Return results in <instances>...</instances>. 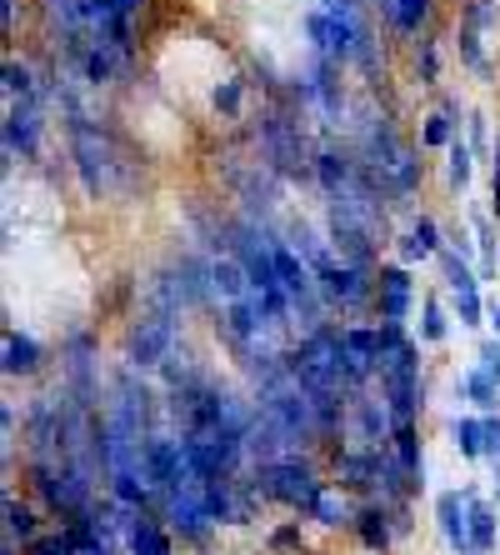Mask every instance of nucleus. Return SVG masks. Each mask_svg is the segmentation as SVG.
Returning a JSON list of instances; mask_svg holds the SVG:
<instances>
[{"label":"nucleus","mask_w":500,"mask_h":555,"mask_svg":"<svg viewBox=\"0 0 500 555\" xmlns=\"http://www.w3.org/2000/svg\"><path fill=\"white\" fill-rule=\"evenodd\" d=\"M126 555H176V530L161 520V511H145V516L136 520Z\"/></svg>","instance_id":"a211bd4d"},{"label":"nucleus","mask_w":500,"mask_h":555,"mask_svg":"<svg viewBox=\"0 0 500 555\" xmlns=\"http://www.w3.org/2000/svg\"><path fill=\"white\" fill-rule=\"evenodd\" d=\"M356 511H360V495H350L346 486H325L321 491V501L310 505V516L306 520H316V526L321 530H350L356 526Z\"/></svg>","instance_id":"4468645a"},{"label":"nucleus","mask_w":500,"mask_h":555,"mask_svg":"<svg viewBox=\"0 0 500 555\" xmlns=\"http://www.w3.org/2000/svg\"><path fill=\"white\" fill-rule=\"evenodd\" d=\"M486 321H490V331H496V340H500V300H490L486 306Z\"/></svg>","instance_id":"2f4dec72"},{"label":"nucleus","mask_w":500,"mask_h":555,"mask_svg":"<svg viewBox=\"0 0 500 555\" xmlns=\"http://www.w3.org/2000/svg\"><path fill=\"white\" fill-rule=\"evenodd\" d=\"M421 346H446V336H450V310H446V300H440V291H425L421 296Z\"/></svg>","instance_id":"5701e85b"},{"label":"nucleus","mask_w":500,"mask_h":555,"mask_svg":"<svg viewBox=\"0 0 500 555\" xmlns=\"http://www.w3.org/2000/svg\"><path fill=\"white\" fill-rule=\"evenodd\" d=\"M0 555H15V541H5V551H0Z\"/></svg>","instance_id":"72a5a7b5"},{"label":"nucleus","mask_w":500,"mask_h":555,"mask_svg":"<svg viewBox=\"0 0 500 555\" xmlns=\"http://www.w3.org/2000/svg\"><path fill=\"white\" fill-rule=\"evenodd\" d=\"M436 526L440 541L450 545V555H480L471 541V505H465V486L461 491H440L436 495Z\"/></svg>","instance_id":"1a4fd4ad"},{"label":"nucleus","mask_w":500,"mask_h":555,"mask_svg":"<svg viewBox=\"0 0 500 555\" xmlns=\"http://www.w3.org/2000/svg\"><path fill=\"white\" fill-rule=\"evenodd\" d=\"M490 491H496V505H500V465H490Z\"/></svg>","instance_id":"473e14b6"},{"label":"nucleus","mask_w":500,"mask_h":555,"mask_svg":"<svg viewBox=\"0 0 500 555\" xmlns=\"http://www.w3.org/2000/svg\"><path fill=\"white\" fill-rule=\"evenodd\" d=\"M486 461L500 465V411L486 415Z\"/></svg>","instance_id":"c756f323"},{"label":"nucleus","mask_w":500,"mask_h":555,"mask_svg":"<svg viewBox=\"0 0 500 555\" xmlns=\"http://www.w3.org/2000/svg\"><path fill=\"white\" fill-rule=\"evenodd\" d=\"M0 371H5V380H30V375H40V365H46V346H40L36 336H26V331H5V340H0Z\"/></svg>","instance_id":"f8f14e48"},{"label":"nucleus","mask_w":500,"mask_h":555,"mask_svg":"<svg viewBox=\"0 0 500 555\" xmlns=\"http://www.w3.org/2000/svg\"><path fill=\"white\" fill-rule=\"evenodd\" d=\"M390 451H396V461L411 470V476L425 480V451H421V426H396V436H390Z\"/></svg>","instance_id":"a878e982"},{"label":"nucleus","mask_w":500,"mask_h":555,"mask_svg":"<svg viewBox=\"0 0 500 555\" xmlns=\"http://www.w3.org/2000/svg\"><path fill=\"white\" fill-rule=\"evenodd\" d=\"M331 315H360V310H375V266H350V260H325L316 271Z\"/></svg>","instance_id":"20e7f679"},{"label":"nucleus","mask_w":500,"mask_h":555,"mask_svg":"<svg viewBox=\"0 0 500 555\" xmlns=\"http://www.w3.org/2000/svg\"><path fill=\"white\" fill-rule=\"evenodd\" d=\"M245 95H251V80H245L241 70L216 76V86H210V116H216L220 126H235V120L245 116Z\"/></svg>","instance_id":"f3484780"},{"label":"nucleus","mask_w":500,"mask_h":555,"mask_svg":"<svg viewBox=\"0 0 500 555\" xmlns=\"http://www.w3.org/2000/svg\"><path fill=\"white\" fill-rule=\"evenodd\" d=\"M26 555H76V545H70V535H65V526L55 530H40L30 545H21Z\"/></svg>","instance_id":"cd10ccee"},{"label":"nucleus","mask_w":500,"mask_h":555,"mask_svg":"<svg viewBox=\"0 0 500 555\" xmlns=\"http://www.w3.org/2000/svg\"><path fill=\"white\" fill-rule=\"evenodd\" d=\"M26 486L40 511L51 520H61V526L65 520H80L105 491L101 480L86 476V470L70 461H26Z\"/></svg>","instance_id":"f257e3e1"},{"label":"nucleus","mask_w":500,"mask_h":555,"mask_svg":"<svg viewBox=\"0 0 500 555\" xmlns=\"http://www.w3.org/2000/svg\"><path fill=\"white\" fill-rule=\"evenodd\" d=\"M465 505H471V541H475V551L496 555V545H500V505L486 501L475 486H465Z\"/></svg>","instance_id":"dca6fc26"},{"label":"nucleus","mask_w":500,"mask_h":555,"mask_svg":"<svg viewBox=\"0 0 500 555\" xmlns=\"http://www.w3.org/2000/svg\"><path fill=\"white\" fill-rule=\"evenodd\" d=\"M496 555H500V545H496Z\"/></svg>","instance_id":"f704fd0d"},{"label":"nucleus","mask_w":500,"mask_h":555,"mask_svg":"<svg viewBox=\"0 0 500 555\" xmlns=\"http://www.w3.org/2000/svg\"><path fill=\"white\" fill-rule=\"evenodd\" d=\"M465 141L475 145V155H480V160H496V145H490V116H486V111H471V116H465Z\"/></svg>","instance_id":"bb28decb"},{"label":"nucleus","mask_w":500,"mask_h":555,"mask_svg":"<svg viewBox=\"0 0 500 555\" xmlns=\"http://www.w3.org/2000/svg\"><path fill=\"white\" fill-rule=\"evenodd\" d=\"M40 141H46V101L30 95V101H11L5 111V170L21 160L30 166L40 155Z\"/></svg>","instance_id":"423d86ee"},{"label":"nucleus","mask_w":500,"mask_h":555,"mask_svg":"<svg viewBox=\"0 0 500 555\" xmlns=\"http://www.w3.org/2000/svg\"><path fill=\"white\" fill-rule=\"evenodd\" d=\"M415 315V271L406 260H381L375 266V321L411 325Z\"/></svg>","instance_id":"0eeeda50"},{"label":"nucleus","mask_w":500,"mask_h":555,"mask_svg":"<svg viewBox=\"0 0 500 555\" xmlns=\"http://www.w3.org/2000/svg\"><path fill=\"white\" fill-rule=\"evenodd\" d=\"M390 246H396V260L406 266H421V260H436L446 250V235H440V220L436 216H411V225L400 235H390Z\"/></svg>","instance_id":"9d476101"},{"label":"nucleus","mask_w":500,"mask_h":555,"mask_svg":"<svg viewBox=\"0 0 500 555\" xmlns=\"http://www.w3.org/2000/svg\"><path fill=\"white\" fill-rule=\"evenodd\" d=\"M436 260H440V275H446L440 285H446L456 321H461L465 331H480V325H486V306H490V300L480 296V285H486V281L471 271V256H465L461 246H450V241H446V250H440Z\"/></svg>","instance_id":"39448f33"},{"label":"nucleus","mask_w":500,"mask_h":555,"mask_svg":"<svg viewBox=\"0 0 500 555\" xmlns=\"http://www.w3.org/2000/svg\"><path fill=\"white\" fill-rule=\"evenodd\" d=\"M371 5L381 15L385 36H400V40L436 30V15H440V0H371Z\"/></svg>","instance_id":"6e6552de"},{"label":"nucleus","mask_w":500,"mask_h":555,"mask_svg":"<svg viewBox=\"0 0 500 555\" xmlns=\"http://www.w3.org/2000/svg\"><path fill=\"white\" fill-rule=\"evenodd\" d=\"M475 361L486 365L490 375H496V386H500V340L490 336V340H480V346H475Z\"/></svg>","instance_id":"c85d7f7f"},{"label":"nucleus","mask_w":500,"mask_h":555,"mask_svg":"<svg viewBox=\"0 0 500 555\" xmlns=\"http://www.w3.org/2000/svg\"><path fill=\"white\" fill-rule=\"evenodd\" d=\"M350 535H356L360 551L385 555L390 545H396V516H390V505H385V501H360Z\"/></svg>","instance_id":"9b49d317"},{"label":"nucleus","mask_w":500,"mask_h":555,"mask_svg":"<svg viewBox=\"0 0 500 555\" xmlns=\"http://www.w3.org/2000/svg\"><path fill=\"white\" fill-rule=\"evenodd\" d=\"M490 206H496V220H500V145H496V160H490Z\"/></svg>","instance_id":"7c9ffc66"},{"label":"nucleus","mask_w":500,"mask_h":555,"mask_svg":"<svg viewBox=\"0 0 500 555\" xmlns=\"http://www.w3.org/2000/svg\"><path fill=\"white\" fill-rule=\"evenodd\" d=\"M446 191L450 195H465L471 191V181H475V160H480V155H475V145L465 141V135H456V141L446 145Z\"/></svg>","instance_id":"aec40b11"},{"label":"nucleus","mask_w":500,"mask_h":555,"mask_svg":"<svg viewBox=\"0 0 500 555\" xmlns=\"http://www.w3.org/2000/svg\"><path fill=\"white\" fill-rule=\"evenodd\" d=\"M251 476L260 480L270 505H285L291 516H310V505L321 501V491L331 480L321 476V465L310 451H295V455H281V461H266V465H251Z\"/></svg>","instance_id":"f03ea898"},{"label":"nucleus","mask_w":500,"mask_h":555,"mask_svg":"<svg viewBox=\"0 0 500 555\" xmlns=\"http://www.w3.org/2000/svg\"><path fill=\"white\" fill-rule=\"evenodd\" d=\"M260 545H266V555H306V530H300V520H281V526H270L266 535H260Z\"/></svg>","instance_id":"393cba45"},{"label":"nucleus","mask_w":500,"mask_h":555,"mask_svg":"<svg viewBox=\"0 0 500 555\" xmlns=\"http://www.w3.org/2000/svg\"><path fill=\"white\" fill-rule=\"evenodd\" d=\"M456 401H465L471 411H480V415L500 411V386H496V375H490L480 361L465 365V371L456 375Z\"/></svg>","instance_id":"2eb2a0df"},{"label":"nucleus","mask_w":500,"mask_h":555,"mask_svg":"<svg viewBox=\"0 0 500 555\" xmlns=\"http://www.w3.org/2000/svg\"><path fill=\"white\" fill-rule=\"evenodd\" d=\"M40 535V511L30 501H21L15 491H5V541L30 545Z\"/></svg>","instance_id":"4be33fe9"},{"label":"nucleus","mask_w":500,"mask_h":555,"mask_svg":"<svg viewBox=\"0 0 500 555\" xmlns=\"http://www.w3.org/2000/svg\"><path fill=\"white\" fill-rule=\"evenodd\" d=\"M176 346H180V310L166 306H141L130 315L126 336H120L126 365H136V371H161Z\"/></svg>","instance_id":"7ed1b4c3"},{"label":"nucleus","mask_w":500,"mask_h":555,"mask_svg":"<svg viewBox=\"0 0 500 555\" xmlns=\"http://www.w3.org/2000/svg\"><path fill=\"white\" fill-rule=\"evenodd\" d=\"M450 446L461 451V461H486V415L480 411L450 415Z\"/></svg>","instance_id":"6ab92c4d"},{"label":"nucleus","mask_w":500,"mask_h":555,"mask_svg":"<svg viewBox=\"0 0 500 555\" xmlns=\"http://www.w3.org/2000/svg\"><path fill=\"white\" fill-rule=\"evenodd\" d=\"M471 225H475V250H480V281L500 271V235H496V216L486 210H471Z\"/></svg>","instance_id":"b1692460"},{"label":"nucleus","mask_w":500,"mask_h":555,"mask_svg":"<svg viewBox=\"0 0 500 555\" xmlns=\"http://www.w3.org/2000/svg\"><path fill=\"white\" fill-rule=\"evenodd\" d=\"M456 55H461V70L475 76L480 86H496V61H490V36L475 26H456Z\"/></svg>","instance_id":"ddd939ff"},{"label":"nucleus","mask_w":500,"mask_h":555,"mask_svg":"<svg viewBox=\"0 0 500 555\" xmlns=\"http://www.w3.org/2000/svg\"><path fill=\"white\" fill-rule=\"evenodd\" d=\"M411 76L421 91H440V40L436 30H425V36L411 40Z\"/></svg>","instance_id":"412c9836"}]
</instances>
